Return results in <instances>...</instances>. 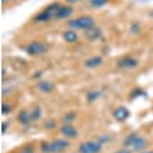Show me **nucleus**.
Returning <instances> with one entry per match:
<instances>
[{
  "mask_svg": "<svg viewBox=\"0 0 153 153\" xmlns=\"http://www.w3.org/2000/svg\"><path fill=\"white\" fill-rule=\"evenodd\" d=\"M42 74H43L42 71H36V73H35L32 76H31V78H32V79H39L40 76H42Z\"/></svg>",
  "mask_w": 153,
  "mask_h": 153,
  "instance_id": "25",
  "label": "nucleus"
},
{
  "mask_svg": "<svg viewBox=\"0 0 153 153\" xmlns=\"http://www.w3.org/2000/svg\"><path fill=\"white\" fill-rule=\"evenodd\" d=\"M67 25H68L70 29H82V31H88V29L96 27V22H95V18L91 16H81L73 18V20L67 21Z\"/></svg>",
  "mask_w": 153,
  "mask_h": 153,
  "instance_id": "4",
  "label": "nucleus"
},
{
  "mask_svg": "<svg viewBox=\"0 0 153 153\" xmlns=\"http://www.w3.org/2000/svg\"><path fill=\"white\" fill-rule=\"evenodd\" d=\"M113 117L116 121L123 123V121H125L129 117V110L125 106H118V107H116L113 110Z\"/></svg>",
  "mask_w": 153,
  "mask_h": 153,
  "instance_id": "11",
  "label": "nucleus"
},
{
  "mask_svg": "<svg viewBox=\"0 0 153 153\" xmlns=\"http://www.w3.org/2000/svg\"><path fill=\"white\" fill-rule=\"evenodd\" d=\"M84 35L86 38V40H89V42H97V40L102 39V36H103V31L100 28H97V27H93V28L85 31Z\"/></svg>",
  "mask_w": 153,
  "mask_h": 153,
  "instance_id": "10",
  "label": "nucleus"
},
{
  "mask_svg": "<svg viewBox=\"0 0 153 153\" xmlns=\"http://www.w3.org/2000/svg\"><path fill=\"white\" fill-rule=\"evenodd\" d=\"M68 4H74V3H78V1H81V0H65Z\"/></svg>",
  "mask_w": 153,
  "mask_h": 153,
  "instance_id": "28",
  "label": "nucleus"
},
{
  "mask_svg": "<svg viewBox=\"0 0 153 153\" xmlns=\"http://www.w3.org/2000/svg\"><path fill=\"white\" fill-rule=\"evenodd\" d=\"M73 13H74L73 6H70V4H61L60 10H59V14H57V20H65L70 16H73Z\"/></svg>",
  "mask_w": 153,
  "mask_h": 153,
  "instance_id": "13",
  "label": "nucleus"
},
{
  "mask_svg": "<svg viewBox=\"0 0 153 153\" xmlns=\"http://www.w3.org/2000/svg\"><path fill=\"white\" fill-rule=\"evenodd\" d=\"M11 111V107H10V105H7V103H3L1 105V114H8Z\"/></svg>",
  "mask_w": 153,
  "mask_h": 153,
  "instance_id": "23",
  "label": "nucleus"
},
{
  "mask_svg": "<svg viewBox=\"0 0 153 153\" xmlns=\"http://www.w3.org/2000/svg\"><path fill=\"white\" fill-rule=\"evenodd\" d=\"M63 39L67 43H75V42H78V33L75 29H65L63 32Z\"/></svg>",
  "mask_w": 153,
  "mask_h": 153,
  "instance_id": "15",
  "label": "nucleus"
},
{
  "mask_svg": "<svg viewBox=\"0 0 153 153\" xmlns=\"http://www.w3.org/2000/svg\"><path fill=\"white\" fill-rule=\"evenodd\" d=\"M71 142L68 139H53V141H45L40 143V152L42 153H63L70 149Z\"/></svg>",
  "mask_w": 153,
  "mask_h": 153,
  "instance_id": "2",
  "label": "nucleus"
},
{
  "mask_svg": "<svg viewBox=\"0 0 153 153\" xmlns=\"http://www.w3.org/2000/svg\"><path fill=\"white\" fill-rule=\"evenodd\" d=\"M76 118V113L75 111H68L64 116L61 117V124L63 125H73V123Z\"/></svg>",
  "mask_w": 153,
  "mask_h": 153,
  "instance_id": "16",
  "label": "nucleus"
},
{
  "mask_svg": "<svg viewBox=\"0 0 153 153\" xmlns=\"http://www.w3.org/2000/svg\"><path fill=\"white\" fill-rule=\"evenodd\" d=\"M36 89L42 93H50L54 89V85L50 81H39L36 85Z\"/></svg>",
  "mask_w": 153,
  "mask_h": 153,
  "instance_id": "14",
  "label": "nucleus"
},
{
  "mask_svg": "<svg viewBox=\"0 0 153 153\" xmlns=\"http://www.w3.org/2000/svg\"><path fill=\"white\" fill-rule=\"evenodd\" d=\"M139 32H141V24L138 21H132L131 25H129V33L131 35H138Z\"/></svg>",
  "mask_w": 153,
  "mask_h": 153,
  "instance_id": "20",
  "label": "nucleus"
},
{
  "mask_svg": "<svg viewBox=\"0 0 153 153\" xmlns=\"http://www.w3.org/2000/svg\"><path fill=\"white\" fill-rule=\"evenodd\" d=\"M123 146H124V149L142 152V150L148 146V139H146L145 137H142L139 132H131L124 138Z\"/></svg>",
  "mask_w": 153,
  "mask_h": 153,
  "instance_id": "1",
  "label": "nucleus"
},
{
  "mask_svg": "<svg viewBox=\"0 0 153 153\" xmlns=\"http://www.w3.org/2000/svg\"><path fill=\"white\" fill-rule=\"evenodd\" d=\"M116 65L117 68L120 70H135L139 65V60L132 56H124L121 57L120 60H117Z\"/></svg>",
  "mask_w": 153,
  "mask_h": 153,
  "instance_id": "7",
  "label": "nucleus"
},
{
  "mask_svg": "<svg viewBox=\"0 0 153 153\" xmlns=\"http://www.w3.org/2000/svg\"><path fill=\"white\" fill-rule=\"evenodd\" d=\"M114 153H131V150L129 149H121V150H117V152Z\"/></svg>",
  "mask_w": 153,
  "mask_h": 153,
  "instance_id": "27",
  "label": "nucleus"
},
{
  "mask_svg": "<svg viewBox=\"0 0 153 153\" xmlns=\"http://www.w3.org/2000/svg\"><path fill=\"white\" fill-rule=\"evenodd\" d=\"M109 3V0H89V6L92 8H100L103 7V6H106V4Z\"/></svg>",
  "mask_w": 153,
  "mask_h": 153,
  "instance_id": "19",
  "label": "nucleus"
},
{
  "mask_svg": "<svg viewBox=\"0 0 153 153\" xmlns=\"http://www.w3.org/2000/svg\"><path fill=\"white\" fill-rule=\"evenodd\" d=\"M20 153H35V146L33 145H25L21 148Z\"/></svg>",
  "mask_w": 153,
  "mask_h": 153,
  "instance_id": "22",
  "label": "nucleus"
},
{
  "mask_svg": "<svg viewBox=\"0 0 153 153\" xmlns=\"http://www.w3.org/2000/svg\"><path fill=\"white\" fill-rule=\"evenodd\" d=\"M102 64H103V57L99 56V54L89 57V59H86V60L84 61V67L85 68H88V70L97 68V67H100Z\"/></svg>",
  "mask_w": 153,
  "mask_h": 153,
  "instance_id": "12",
  "label": "nucleus"
},
{
  "mask_svg": "<svg viewBox=\"0 0 153 153\" xmlns=\"http://www.w3.org/2000/svg\"><path fill=\"white\" fill-rule=\"evenodd\" d=\"M17 121H18L21 125H24V127L31 125L33 123L32 116H31V111H29V110H27V109L20 110V111H18V114H17Z\"/></svg>",
  "mask_w": 153,
  "mask_h": 153,
  "instance_id": "8",
  "label": "nucleus"
},
{
  "mask_svg": "<svg viewBox=\"0 0 153 153\" xmlns=\"http://www.w3.org/2000/svg\"><path fill=\"white\" fill-rule=\"evenodd\" d=\"M6 131H7V124H6V123H3V124H1V132L6 134Z\"/></svg>",
  "mask_w": 153,
  "mask_h": 153,
  "instance_id": "26",
  "label": "nucleus"
},
{
  "mask_svg": "<svg viewBox=\"0 0 153 153\" xmlns=\"http://www.w3.org/2000/svg\"><path fill=\"white\" fill-rule=\"evenodd\" d=\"M61 4L60 3H52L49 4L48 7H45L40 13H38L36 16L33 17V22L35 24H46V22H50L52 20H57V14H59V10H60Z\"/></svg>",
  "mask_w": 153,
  "mask_h": 153,
  "instance_id": "3",
  "label": "nucleus"
},
{
  "mask_svg": "<svg viewBox=\"0 0 153 153\" xmlns=\"http://www.w3.org/2000/svg\"><path fill=\"white\" fill-rule=\"evenodd\" d=\"M1 1H3V3H6V1H13V0H1Z\"/></svg>",
  "mask_w": 153,
  "mask_h": 153,
  "instance_id": "30",
  "label": "nucleus"
},
{
  "mask_svg": "<svg viewBox=\"0 0 153 153\" xmlns=\"http://www.w3.org/2000/svg\"><path fill=\"white\" fill-rule=\"evenodd\" d=\"M61 137H64V139H75L78 138V129L73 125H61L60 128Z\"/></svg>",
  "mask_w": 153,
  "mask_h": 153,
  "instance_id": "9",
  "label": "nucleus"
},
{
  "mask_svg": "<svg viewBox=\"0 0 153 153\" xmlns=\"http://www.w3.org/2000/svg\"><path fill=\"white\" fill-rule=\"evenodd\" d=\"M102 95V91L99 89H91L88 93H86V102L88 103H93V102H96Z\"/></svg>",
  "mask_w": 153,
  "mask_h": 153,
  "instance_id": "17",
  "label": "nucleus"
},
{
  "mask_svg": "<svg viewBox=\"0 0 153 153\" xmlns=\"http://www.w3.org/2000/svg\"><path fill=\"white\" fill-rule=\"evenodd\" d=\"M99 141H100L102 143H105V142H106V143H107V142H110V141H111V137H110V135H103V137H100V138H99Z\"/></svg>",
  "mask_w": 153,
  "mask_h": 153,
  "instance_id": "24",
  "label": "nucleus"
},
{
  "mask_svg": "<svg viewBox=\"0 0 153 153\" xmlns=\"http://www.w3.org/2000/svg\"><path fill=\"white\" fill-rule=\"evenodd\" d=\"M49 50V45L42 42V40H32L25 46V53L31 57H38L46 54Z\"/></svg>",
  "mask_w": 153,
  "mask_h": 153,
  "instance_id": "5",
  "label": "nucleus"
},
{
  "mask_svg": "<svg viewBox=\"0 0 153 153\" xmlns=\"http://www.w3.org/2000/svg\"><path fill=\"white\" fill-rule=\"evenodd\" d=\"M103 149V143L99 139L96 141H85L79 143L78 153H100Z\"/></svg>",
  "mask_w": 153,
  "mask_h": 153,
  "instance_id": "6",
  "label": "nucleus"
},
{
  "mask_svg": "<svg viewBox=\"0 0 153 153\" xmlns=\"http://www.w3.org/2000/svg\"><path fill=\"white\" fill-rule=\"evenodd\" d=\"M141 153H153V150H148V152H141Z\"/></svg>",
  "mask_w": 153,
  "mask_h": 153,
  "instance_id": "29",
  "label": "nucleus"
},
{
  "mask_svg": "<svg viewBox=\"0 0 153 153\" xmlns=\"http://www.w3.org/2000/svg\"><path fill=\"white\" fill-rule=\"evenodd\" d=\"M57 127V123L54 120H48L43 123V128L45 129H54Z\"/></svg>",
  "mask_w": 153,
  "mask_h": 153,
  "instance_id": "21",
  "label": "nucleus"
},
{
  "mask_svg": "<svg viewBox=\"0 0 153 153\" xmlns=\"http://www.w3.org/2000/svg\"><path fill=\"white\" fill-rule=\"evenodd\" d=\"M29 111H31V116H32L33 121H38L39 118H42V107L40 106H33Z\"/></svg>",
  "mask_w": 153,
  "mask_h": 153,
  "instance_id": "18",
  "label": "nucleus"
}]
</instances>
